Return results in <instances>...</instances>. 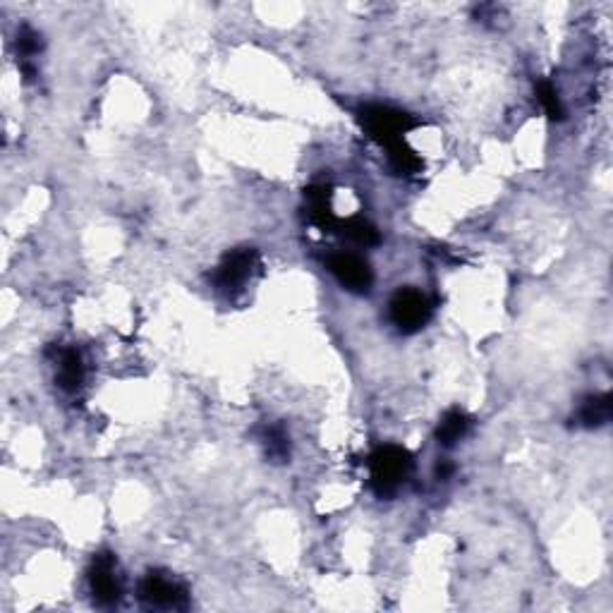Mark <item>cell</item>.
Here are the masks:
<instances>
[{"label": "cell", "mask_w": 613, "mask_h": 613, "mask_svg": "<svg viewBox=\"0 0 613 613\" xmlns=\"http://www.w3.org/2000/svg\"><path fill=\"white\" fill-rule=\"evenodd\" d=\"M343 233H346L353 243L364 244V247L378 244V240H381L378 230L371 226L370 220H364V219H350L346 223V230H343Z\"/></svg>", "instance_id": "obj_13"}, {"label": "cell", "mask_w": 613, "mask_h": 613, "mask_svg": "<svg viewBox=\"0 0 613 613\" xmlns=\"http://www.w3.org/2000/svg\"><path fill=\"white\" fill-rule=\"evenodd\" d=\"M360 123L364 127V132L370 134L374 142H378L386 149H395L401 147L402 137L417 127V123L410 113L398 110L394 106H381V103H370L360 108Z\"/></svg>", "instance_id": "obj_1"}, {"label": "cell", "mask_w": 613, "mask_h": 613, "mask_svg": "<svg viewBox=\"0 0 613 613\" xmlns=\"http://www.w3.org/2000/svg\"><path fill=\"white\" fill-rule=\"evenodd\" d=\"M17 48H20L24 60H29L32 55H36L41 51V34L34 32L32 27L24 24L22 29L17 32Z\"/></svg>", "instance_id": "obj_15"}, {"label": "cell", "mask_w": 613, "mask_h": 613, "mask_svg": "<svg viewBox=\"0 0 613 613\" xmlns=\"http://www.w3.org/2000/svg\"><path fill=\"white\" fill-rule=\"evenodd\" d=\"M261 443L267 449V456L274 460V463H285L291 458V436L281 425L264 426L261 432Z\"/></svg>", "instance_id": "obj_11"}, {"label": "cell", "mask_w": 613, "mask_h": 613, "mask_svg": "<svg viewBox=\"0 0 613 613\" xmlns=\"http://www.w3.org/2000/svg\"><path fill=\"white\" fill-rule=\"evenodd\" d=\"M89 585H92V594L101 606L118 604L123 597V582L118 575V563L113 553H99L92 561L89 568Z\"/></svg>", "instance_id": "obj_5"}, {"label": "cell", "mask_w": 613, "mask_h": 613, "mask_svg": "<svg viewBox=\"0 0 613 613\" xmlns=\"http://www.w3.org/2000/svg\"><path fill=\"white\" fill-rule=\"evenodd\" d=\"M388 161L398 175H415L422 171V158L410 149L408 144H401L395 149H388Z\"/></svg>", "instance_id": "obj_12"}, {"label": "cell", "mask_w": 613, "mask_h": 613, "mask_svg": "<svg viewBox=\"0 0 613 613\" xmlns=\"http://www.w3.org/2000/svg\"><path fill=\"white\" fill-rule=\"evenodd\" d=\"M412 472V456L401 446H381L370 458V477L371 489L377 496L388 498L405 484Z\"/></svg>", "instance_id": "obj_2"}, {"label": "cell", "mask_w": 613, "mask_h": 613, "mask_svg": "<svg viewBox=\"0 0 613 613\" xmlns=\"http://www.w3.org/2000/svg\"><path fill=\"white\" fill-rule=\"evenodd\" d=\"M259 268V254L252 247H243V250H233L223 259H220L216 274H213V283L223 292L243 291V285L254 275Z\"/></svg>", "instance_id": "obj_4"}, {"label": "cell", "mask_w": 613, "mask_h": 613, "mask_svg": "<svg viewBox=\"0 0 613 613\" xmlns=\"http://www.w3.org/2000/svg\"><path fill=\"white\" fill-rule=\"evenodd\" d=\"M326 264H329L330 274L338 278V283L346 291L357 292V295H364V292L371 291V283H374L371 267L362 257H357V254L338 252L329 257Z\"/></svg>", "instance_id": "obj_7"}, {"label": "cell", "mask_w": 613, "mask_h": 613, "mask_svg": "<svg viewBox=\"0 0 613 613\" xmlns=\"http://www.w3.org/2000/svg\"><path fill=\"white\" fill-rule=\"evenodd\" d=\"M450 474H453V465L446 463V460H441V463L436 465V477L446 482L450 477Z\"/></svg>", "instance_id": "obj_16"}, {"label": "cell", "mask_w": 613, "mask_h": 613, "mask_svg": "<svg viewBox=\"0 0 613 613\" xmlns=\"http://www.w3.org/2000/svg\"><path fill=\"white\" fill-rule=\"evenodd\" d=\"M613 412V402L609 394H599L585 398V402L577 410V425L585 429H599V426L609 425Z\"/></svg>", "instance_id": "obj_8"}, {"label": "cell", "mask_w": 613, "mask_h": 613, "mask_svg": "<svg viewBox=\"0 0 613 613\" xmlns=\"http://www.w3.org/2000/svg\"><path fill=\"white\" fill-rule=\"evenodd\" d=\"M139 597L144 604L156 606V609H185L189 601L187 590L165 573L147 575L139 585Z\"/></svg>", "instance_id": "obj_6"}, {"label": "cell", "mask_w": 613, "mask_h": 613, "mask_svg": "<svg viewBox=\"0 0 613 613\" xmlns=\"http://www.w3.org/2000/svg\"><path fill=\"white\" fill-rule=\"evenodd\" d=\"M434 306L425 292L415 288H402L394 295L388 305V316L401 333H417L422 330L432 319Z\"/></svg>", "instance_id": "obj_3"}, {"label": "cell", "mask_w": 613, "mask_h": 613, "mask_svg": "<svg viewBox=\"0 0 613 613\" xmlns=\"http://www.w3.org/2000/svg\"><path fill=\"white\" fill-rule=\"evenodd\" d=\"M84 384V362L82 354L70 347L60 354V364H58V386L63 388L65 394H77Z\"/></svg>", "instance_id": "obj_10"}, {"label": "cell", "mask_w": 613, "mask_h": 613, "mask_svg": "<svg viewBox=\"0 0 613 613\" xmlns=\"http://www.w3.org/2000/svg\"><path fill=\"white\" fill-rule=\"evenodd\" d=\"M537 96H539V103H542V108L546 110V115H549L551 120L563 118V103H561L559 92H556V87H553L551 82H539Z\"/></svg>", "instance_id": "obj_14"}, {"label": "cell", "mask_w": 613, "mask_h": 613, "mask_svg": "<svg viewBox=\"0 0 613 613\" xmlns=\"http://www.w3.org/2000/svg\"><path fill=\"white\" fill-rule=\"evenodd\" d=\"M470 426L472 419L465 415L463 410H449L446 415L441 417L439 426H436V441L443 449H453L458 441L467 436Z\"/></svg>", "instance_id": "obj_9"}]
</instances>
